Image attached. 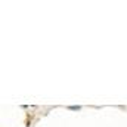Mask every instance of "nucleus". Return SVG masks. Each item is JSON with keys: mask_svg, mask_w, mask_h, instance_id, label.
I'll list each match as a JSON object with an SVG mask.
<instances>
[{"mask_svg": "<svg viewBox=\"0 0 127 127\" xmlns=\"http://www.w3.org/2000/svg\"><path fill=\"white\" fill-rule=\"evenodd\" d=\"M69 109H74L75 111V109H80V106H69Z\"/></svg>", "mask_w": 127, "mask_h": 127, "instance_id": "f257e3e1", "label": "nucleus"}]
</instances>
